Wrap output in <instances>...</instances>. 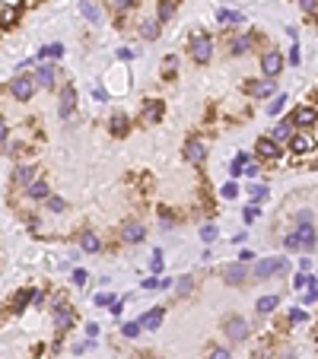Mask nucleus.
Segmentation results:
<instances>
[{"label": "nucleus", "instance_id": "f257e3e1", "mask_svg": "<svg viewBox=\"0 0 318 359\" xmlns=\"http://www.w3.org/2000/svg\"><path fill=\"white\" fill-rule=\"evenodd\" d=\"M287 267V258L284 255H277V258H264V261H258L255 270H252V277L255 280H267V277H274V273H280Z\"/></svg>", "mask_w": 318, "mask_h": 359}, {"label": "nucleus", "instance_id": "f03ea898", "mask_svg": "<svg viewBox=\"0 0 318 359\" xmlns=\"http://www.w3.org/2000/svg\"><path fill=\"white\" fill-rule=\"evenodd\" d=\"M191 54H194L197 64H207L210 57H214V39L204 35V32H197L194 39H191Z\"/></svg>", "mask_w": 318, "mask_h": 359}, {"label": "nucleus", "instance_id": "7ed1b4c3", "mask_svg": "<svg viewBox=\"0 0 318 359\" xmlns=\"http://www.w3.org/2000/svg\"><path fill=\"white\" fill-rule=\"evenodd\" d=\"M35 86H39V83H35V77H13V83H10V92H13V99L16 102H29L32 99V92H35Z\"/></svg>", "mask_w": 318, "mask_h": 359}, {"label": "nucleus", "instance_id": "20e7f679", "mask_svg": "<svg viewBox=\"0 0 318 359\" xmlns=\"http://www.w3.org/2000/svg\"><path fill=\"white\" fill-rule=\"evenodd\" d=\"M185 159H188V162H194V165H201V162L207 159V143H204V140H197V137H194V140H188V143H185Z\"/></svg>", "mask_w": 318, "mask_h": 359}, {"label": "nucleus", "instance_id": "39448f33", "mask_svg": "<svg viewBox=\"0 0 318 359\" xmlns=\"http://www.w3.org/2000/svg\"><path fill=\"white\" fill-rule=\"evenodd\" d=\"M290 150H293V153H299V156L312 153V150H315L312 134H309V130H299V134H293V137H290Z\"/></svg>", "mask_w": 318, "mask_h": 359}, {"label": "nucleus", "instance_id": "423d86ee", "mask_svg": "<svg viewBox=\"0 0 318 359\" xmlns=\"http://www.w3.org/2000/svg\"><path fill=\"white\" fill-rule=\"evenodd\" d=\"M255 153H258V156H264V159H280V143L270 140V137H261L255 143Z\"/></svg>", "mask_w": 318, "mask_h": 359}, {"label": "nucleus", "instance_id": "0eeeda50", "mask_svg": "<svg viewBox=\"0 0 318 359\" xmlns=\"http://www.w3.org/2000/svg\"><path fill=\"white\" fill-rule=\"evenodd\" d=\"M280 67H284V57H280V51H267L261 57V70H264V77H277L280 74Z\"/></svg>", "mask_w": 318, "mask_h": 359}, {"label": "nucleus", "instance_id": "6e6552de", "mask_svg": "<svg viewBox=\"0 0 318 359\" xmlns=\"http://www.w3.org/2000/svg\"><path fill=\"white\" fill-rule=\"evenodd\" d=\"M315 121H318V112L315 109H309V105H302V109H296V115H293V124L296 127H315Z\"/></svg>", "mask_w": 318, "mask_h": 359}, {"label": "nucleus", "instance_id": "1a4fd4ad", "mask_svg": "<svg viewBox=\"0 0 318 359\" xmlns=\"http://www.w3.org/2000/svg\"><path fill=\"white\" fill-rule=\"evenodd\" d=\"M226 337L229 340H245V337H249V325H245V318H229L226 321Z\"/></svg>", "mask_w": 318, "mask_h": 359}, {"label": "nucleus", "instance_id": "9d476101", "mask_svg": "<svg viewBox=\"0 0 318 359\" xmlns=\"http://www.w3.org/2000/svg\"><path fill=\"white\" fill-rule=\"evenodd\" d=\"M277 89V83H274V77H264V80H258V83H252L249 86V92L255 95V99H267L270 92Z\"/></svg>", "mask_w": 318, "mask_h": 359}, {"label": "nucleus", "instance_id": "9b49d317", "mask_svg": "<svg viewBox=\"0 0 318 359\" xmlns=\"http://www.w3.org/2000/svg\"><path fill=\"white\" fill-rule=\"evenodd\" d=\"M74 105H77V89H74V86H64V92H61V105H57V112H61V118H70V112H74Z\"/></svg>", "mask_w": 318, "mask_h": 359}, {"label": "nucleus", "instance_id": "f8f14e48", "mask_svg": "<svg viewBox=\"0 0 318 359\" xmlns=\"http://www.w3.org/2000/svg\"><path fill=\"white\" fill-rule=\"evenodd\" d=\"M293 127H296V124H293V118H287V121H280L274 130H270V140H277V143H287V140L293 137Z\"/></svg>", "mask_w": 318, "mask_h": 359}, {"label": "nucleus", "instance_id": "ddd939ff", "mask_svg": "<svg viewBox=\"0 0 318 359\" xmlns=\"http://www.w3.org/2000/svg\"><path fill=\"white\" fill-rule=\"evenodd\" d=\"M80 248H83L86 255H96V251L102 248V242H99V235L92 232V229H86L83 235H80Z\"/></svg>", "mask_w": 318, "mask_h": 359}, {"label": "nucleus", "instance_id": "4468645a", "mask_svg": "<svg viewBox=\"0 0 318 359\" xmlns=\"http://www.w3.org/2000/svg\"><path fill=\"white\" fill-rule=\"evenodd\" d=\"M16 19H19V10L13 4H0V26L10 29V26H16Z\"/></svg>", "mask_w": 318, "mask_h": 359}, {"label": "nucleus", "instance_id": "2eb2a0df", "mask_svg": "<svg viewBox=\"0 0 318 359\" xmlns=\"http://www.w3.org/2000/svg\"><path fill=\"white\" fill-rule=\"evenodd\" d=\"M54 67H48V64H42L39 70H35V83H39V86H45V89H51L54 86Z\"/></svg>", "mask_w": 318, "mask_h": 359}, {"label": "nucleus", "instance_id": "dca6fc26", "mask_svg": "<svg viewBox=\"0 0 318 359\" xmlns=\"http://www.w3.org/2000/svg\"><path fill=\"white\" fill-rule=\"evenodd\" d=\"M296 238H299V248H305V251H309V248L315 245V229H312V223L299 226V229H296Z\"/></svg>", "mask_w": 318, "mask_h": 359}, {"label": "nucleus", "instance_id": "f3484780", "mask_svg": "<svg viewBox=\"0 0 318 359\" xmlns=\"http://www.w3.org/2000/svg\"><path fill=\"white\" fill-rule=\"evenodd\" d=\"M162 325V308H153V312H147L144 318H140V328L144 331H156Z\"/></svg>", "mask_w": 318, "mask_h": 359}, {"label": "nucleus", "instance_id": "a211bd4d", "mask_svg": "<svg viewBox=\"0 0 318 359\" xmlns=\"http://www.w3.org/2000/svg\"><path fill=\"white\" fill-rule=\"evenodd\" d=\"M70 321H74V312H70V305H57V312H54V325H57V331H67V328H70Z\"/></svg>", "mask_w": 318, "mask_h": 359}, {"label": "nucleus", "instance_id": "6ab92c4d", "mask_svg": "<svg viewBox=\"0 0 318 359\" xmlns=\"http://www.w3.org/2000/svg\"><path fill=\"white\" fill-rule=\"evenodd\" d=\"M245 277H249V267H245V261H242V264H229V267H226V280H229V283H242Z\"/></svg>", "mask_w": 318, "mask_h": 359}, {"label": "nucleus", "instance_id": "aec40b11", "mask_svg": "<svg viewBox=\"0 0 318 359\" xmlns=\"http://www.w3.org/2000/svg\"><path fill=\"white\" fill-rule=\"evenodd\" d=\"M144 238H147V229H144V226H127V229H124V242H131V245H137V242H144Z\"/></svg>", "mask_w": 318, "mask_h": 359}, {"label": "nucleus", "instance_id": "412c9836", "mask_svg": "<svg viewBox=\"0 0 318 359\" xmlns=\"http://www.w3.org/2000/svg\"><path fill=\"white\" fill-rule=\"evenodd\" d=\"M26 194H29V197H35V200L48 197V182H42V178H39V182H32V185L26 188Z\"/></svg>", "mask_w": 318, "mask_h": 359}, {"label": "nucleus", "instance_id": "4be33fe9", "mask_svg": "<svg viewBox=\"0 0 318 359\" xmlns=\"http://www.w3.org/2000/svg\"><path fill=\"white\" fill-rule=\"evenodd\" d=\"M277 305H280L277 296H261V299H258V312H261V315H270Z\"/></svg>", "mask_w": 318, "mask_h": 359}, {"label": "nucleus", "instance_id": "5701e85b", "mask_svg": "<svg viewBox=\"0 0 318 359\" xmlns=\"http://www.w3.org/2000/svg\"><path fill=\"white\" fill-rule=\"evenodd\" d=\"M252 51V35H239L232 42V54H249Z\"/></svg>", "mask_w": 318, "mask_h": 359}, {"label": "nucleus", "instance_id": "b1692460", "mask_svg": "<svg viewBox=\"0 0 318 359\" xmlns=\"http://www.w3.org/2000/svg\"><path fill=\"white\" fill-rule=\"evenodd\" d=\"M245 162H249V153H239V156L232 159V165H229V175H232V178H239V175L245 172Z\"/></svg>", "mask_w": 318, "mask_h": 359}, {"label": "nucleus", "instance_id": "393cba45", "mask_svg": "<svg viewBox=\"0 0 318 359\" xmlns=\"http://www.w3.org/2000/svg\"><path fill=\"white\" fill-rule=\"evenodd\" d=\"M159 115H162V102H156V99H153V102L147 105V109H144V121H156Z\"/></svg>", "mask_w": 318, "mask_h": 359}, {"label": "nucleus", "instance_id": "a878e982", "mask_svg": "<svg viewBox=\"0 0 318 359\" xmlns=\"http://www.w3.org/2000/svg\"><path fill=\"white\" fill-rule=\"evenodd\" d=\"M315 283H318V280H315V277H309L305 270H299L296 277H293V286H296V290H305V286H315Z\"/></svg>", "mask_w": 318, "mask_h": 359}, {"label": "nucleus", "instance_id": "bb28decb", "mask_svg": "<svg viewBox=\"0 0 318 359\" xmlns=\"http://www.w3.org/2000/svg\"><path fill=\"white\" fill-rule=\"evenodd\" d=\"M80 13H83V16H86L89 22H99V19H102V16H99V10L92 7L89 0H83V4H80Z\"/></svg>", "mask_w": 318, "mask_h": 359}, {"label": "nucleus", "instance_id": "cd10ccee", "mask_svg": "<svg viewBox=\"0 0 318 359\" xmlns=\"http://www.w3.org/2000/svg\"><path fill=\"white\" fill-rule=\"evenodd\" d=\"M64 54V45L61 42H54V45H45L42 51H39V57H61Z\"/></svg>", "mask_w": 318, "mask_h": 359}, {"label": "nucleus", "instance_id": "c85d7f7f", "mask_svg": "<svg viewBox=\"0 0 318 359\" xmlns=\"http://www.w3.org/2000/svg\"><path fill=\"white\" fill-rule=\"evenodd\" d=\"M140 35H144V39L150 42V39H159V22H144V29H140Z\"/></svg>", "mask_w": 318, "mask_h": 359}, {"label": "nucleus", "instance_id": "c756f323", "mask_svg": "<svg viewBox=\"0 0 318 359\" xmlns=\"http://www.w3.org/2000/svg\"><path fill=\"white\" fill-rule=\"evenodd\" d=\"M124 130H127V118H124V115H115V118H112V134L121 137Z\"/></svg>", "mask_w": 318, "mask_h": 359}, {"label": "nucleus", "instance_id": "7c9ffc66", "mask_svg": "<svg viewBox=\"0 0 318 359\" xmlns=\"http://www.w3.org/2000/svg\"><path fill=\"white\" fill-rule=\"evenodd\" d=\"M32 175H35V172L29 169V165H19V169H16V175H13V178H16L19 185H32Z\"/></svg>", "mask_w": 318, "mask_h": 359}, {"label": "nucleus", "instance_id": "2f4dec72", "mask_svg": "<svg viewBox=\"0 0 318 359\" xmlns=\"http://www.w3.org/2000/svg\"><path fill=\"white\" fill-rule=\"evenodd\" d=\"M172 13H175L172 0H159V22H166V19H172Z\"/></svg>", "mask_w": 318, "mask_h": 359}, {"label": "nucleus", "instance_id": "473e14b6", "mask_svg": "<svg viewBox=\"0 0 318 359\" xmlns=\"http://www.w3.org/2000/svg\"><path fill=\"white\" fill-rule=\"evenodd\" d=\"M175 67H179V57H166V64H162V77H166V80H172L175 77Z\"/></svg>", "mask_w": 318, "mask_h": 359}, {"label": "nucleus", "instance_id": "72a5a7b5", "mask_svg": "<svg viewBox=\"0 0 318 359\" xmlns=\"http://www.w3.org/2000/svg\"><path fill=\"white\" fill-rule=\"evenodd\" d=\"M284 105H287V95H284V92H280V95H277V99H274V102H270V105H267V115H280V112H284Z\"/></svg>", "mask_w": 318, "mask_h": 359}, {"label": "nucleus", "instance_id": "f704fd0d", "mask_svg": "<svg viewBox=\"0 0 318 359\" xmlns=\"http://www.w3.org/2000/svg\"><path fill=\"white\" fill-rule=\"evenodd\" d=\"M191 286H194L191 277H182L179 283H175V293H179V296H188V293H191Z\"/></svg>", "mask_w": 318, "mask_h": 359}, {"label": "nucleus", "instance_id": "c9c22d12", "mask_svg": "<svg viewBox=\"0 0 318 359\" xmlns=\"http://www.w3.org/2000/svg\"><path fill=\"white\" fill-rule=\"evenodd\" d=\"M245 16L235 13V10H220V22H242Z\"/></svg>", "mask_w": 318, "mask_h": 359}, {"label": "nucleus", "instance_id": "e433bc0d", "mask_svg": "<svg viewBox=\"0 0 318 359\" xmlns=\"http://www.w3.org/2000/svg\"><path fill=\"white\" fill-rule=\"evenodd\" d=\"M140 331H144V328H140V321H127V325L121 328V334H124V337H137Z\"/></svg>", "mask_w": 318, "mask_h": 359}, {"label": "nucleus", "instance_id": "4c0bfd02", "mask_svg": "<svg viewBox=\"0 0 318 359\" xmlns=\"http://www.w3.org/2000/svg\"><path fill=\"white\" fill-rule=\"evenodd\" d=\"M220 194H223V197H226V200H232L235 194H239V185H235V182H226V185H223V188H220Z\"/></svg>", "mask_w": 318, "mask_h": 359}, {"label": "nucleus", "instance_id": "58836bf2", "mask_svg": "<svg viewBox=\"0 0 318 359\" xmlns=\"http://www.w3.org/2000/svg\"><path fill=\"white\" fill-rule=\"evenodd\" d=\"M249 194H252V200H264V197H267V188H264V185H252Z\"/></svg>", "mask_w": 318, "mask_h": 359}, {"label": "nucleus", "instance_id": "ea45409f", "mask_svg": "<svg viewBox=\"0 0 318 359\" xmlns=\"http://www.w3.org/2000/svg\"><path fill=\"white\" fill-rule=\"evenodd\" d=\"M48 210H51V213H64L67 203H64L61 197H48Z\"/></svg>", "mask_w": 318, "mask_h": 359}, {"label": "nucleus", "instance_id": "a19ab883", "mask_svg": "<svg viewBox=\"0 0 318 359\" xmlns=\"http://www.w3.org/2000/svg\"><path fill=\"white\" fill-rule=\"evenodd\" d=\"M217 235H220V232H217V226H204V229H201V238H204V242H214Z\"/></svg>", "mask_w": 318, "mask_h": 359}, {"label": "nucleus", "instance_id": "79ce46f5", "mask_svg": "<svg viewBox=\"0 0 318 359\" xmlns=\"http://www.w3.org/2000/svg\"><path fill=\"white\" fill-rule=\"evenodd\" d=\"M150 267H153V273H159V270H162V251H153V261H150Z\"/></svg>", "mask_w": 318, "mask_h": 359}, {"label": "nucleus", "instance_id": "37998d69", "mask_svg": "<svg viewBox=\"0 0 318 359\" xmlns=\"http://www.w3.org/2000/svg\"><path fill=\"white\" fill-rule=\"evenodd\" d=\"M302 321H305V312H302V308H293V312H290V325H302Z\"/></svg>", "mask_w": 318, "mask_h": 359}, {"label": "nucleus", "instance_id": "c03bdc74", "mask_svg": "<svg viewBox=\"0 0 318 359\" xmlns=\"http://www.w3.org/2000/svg\"><path fill=\"white\" fill-rule=\"evenodd\" d=\"M210 359H232V356H229V350H223V346H214V350H210Z\"/></svg>", "mask_w": 318, "mask_h": 359}, {"label": "nucleus", "instance_id": "a18cd8bd", "mask_svg": "<svg viewBox=\"0 0 318 359\" xmlns=\"http://www.w3.org/2000/svg\"><path fill=\"white\" fill-rule=\"evenodd\" d=\"M284 245H287L290 251H296V248H299V238H296V232H290V235L284 238Z\"/></svg>", "mask_w": 318, "mask_h": 359}, {"label": "nucleus", "instance_id": "49530a36", "mask_svg": "<svg viewBox=\"0 0 318 359\" xmlns=\"http://www.w3.org/2000/svg\"><path fill=\"white\" fill-rule=\"evenodd\" d=\"M144 290H162V280H159V277H150V280H144Z\"/></svg>", "mask_w": 318, "mask_h": 359}, {"label": "nucleus", "instance_id": "de8ad7c7", "mask_svg": "<svg viewBox=\"0 0 318 359\" xmlns=\"http://www.w3.org/2000/svg\"><path fill=\"white\" fill-rule=\"evenodd\" d=\"M115 299H118V296H109V293H99V296H96V305H112Z\"/></svg>", "mask_w": 318, "mask_h": 359}, {"label": "nucleus", "instance_id": "09e8293b", "mask_svg": "<svg viewBox=\"0 0 318 359\" xmlns=\"http://www.w3.org/2000/svg\"><path fill=\"white\" fill-rule=\"evenodd\" d=\"M299 7L305 10V13H315V10H318V0H299Z\"/></svg>", "mask_w": 318, "mask_h": 359}, {"label": "nucleus", "instance_id": "8fccbe9b", "mask_svg": "<svg viewBox=\"0 0 318 359\" xmlns=\"http://www.w3.org/2000/svg\"><path fill=\"white\" fill-rule=\"evenodd\" d=\"M74 283H77V286H83V283H86V270H83V267H77V270H74Z\"/></svg>", "mask_w": 318, "mask_h": 359}, {"label": "nucleus", "instance_id": "3c124183", "mask_svg": "<svg viewBox=\"0 0 318 359\" xmlns=\"http://www.w3.org/2000/svg\"><path fill=\"white\" fill-rule=\"evenodd\" d=\"M315 299H318V283H315V286H309V293H305V305H312Z\"/></svg>", "mask_w": 318, "mask_h": 359}, {"label": "nucleus", "instance_id": "603ef678", "mask_svg": "<svg viewBox=\"0 0 318 359\" xmlns=\"http://www.w3.org/2000/svg\"><path fill=\"white\" fill-rule=\"evenodd\" d=\"M258 172H261V169H258V162H245V175H249V178H258Z\"/></svg>", "mask_w": 318, "mask_h": 359}, {"label": "nucleus", "instance_id": "864d4df0", "mask_svg": "<svg viewBox=\"0 0 318 359\" xmlns=\"http://www.w3.org/2000/svg\"><path fill=\"white\" fill-rule=\"evenodd\" d=\"M118 61H134V51L131 48H121V51H118Z\"/></svg>", "mask_w": 318, "mask_h": 359}, {"label": "nucleus", "instance_id": "5fc2aeb1", "mask_svg": "<svg viewBox=\"0 0 318 359\" xmlns=\"http://www.w3.org/2000/svg\"><path fill=\"white\" fill-rule=\"evenodd\" d=\"M134 0H115V10H131Z\"/></svg>", "mask_w": 318, "mask_h": 359}, {"label": "nucleus", "instance_id": "6e6d98bb", "mask_svg": "<svg viewBox=\"0 0 318 359\" xmlns=\"http://www.w3.org/2000/svg\"><path fill=\"white\" fill-rule=\"evenodd\" d=\"M121 305H124V302H121V299H115V302L109 305V308H112V315H121Z\"/></svg>", "mask_w": 318, "mask_h": 359}, {"label": "nucleus", "instance_id": "4d7b16f0", "mask_svg": "<svg viewBox=\"0 0 318 359\" xmlns=\"http://www.w3.org/2000/svg\"><path fill=\"white\" fill-rule=\"evenodd\" d=\"M255 217H258V210H255V207H249V210H245V223H252Z\"/></svg>", "mask_w": 318, "mask_h": 359}, {"label": "nucleus", "instance_id": "13d9d810", "mask_svg": "<svg viewBox=\"0 0 318 359\" xmlns=\"http://www.w3.org/2000/svg\"><path fill=\"white\" fill-rule=\"evenodd\" d=\"M7 134H10V130H7V124H4V121H0V143H4V140H7Z\"/></svg>", "mask_w": 318, "mask_h": 359}]
</instances>
